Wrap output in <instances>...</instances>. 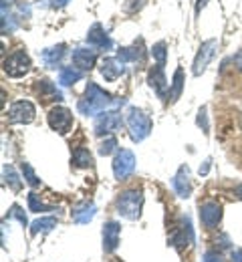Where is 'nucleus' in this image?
<instances>
[{
	"label": "nucleus",
	"instance_id": "nucleus-33",
	"mask_svg": "<svg viewBox=\"0 0 242 262\" xmlns=\"http://www.w3.org/2000/svg\"><path fill=\"white\" fill-rule=\"evenodd\" d=\"M204 262H224L222 260V254L218 250H208L204 254Z\"/></svg>",
	"mask_w": 242,
	"mask_h": 262
},
{
	"label": "nucleus",
	"instance_id": "nucleus-38",
	"mask_svg": "<svg viewBox=\"0 0 242 262\" xmlns=\"http://www.w3.org/2000/svg\"><path fill=\"white\" fill-rule=\"evenodd\" d=\"M208 169H210V160H206V162H204V165H200V176H206Z\"/></svg>",
	"mask_w": 242,
	"mask_h": 262
},
{
	"label": "nucleus",
	"instance_id": "nucleus-40",
	"mask_svg": "<svg viewBox=\"0 0 242 262\" xmlns=\"http://www.w3.org/2000/svg\"><path fill=\"white\" fill-rule=\"evenodd\" d=\"M234 194H236V198H238V200H242V184H240V186H236Z\"/></svg>",
	"mask_w": 242,
	"mask_h": 262
},
{
	"label": "nucleus",
	"instance_id": "nucleus-31",
	"mask_svg": "<svg viewBox=\"0 0 242 262\" xmlns=\"http://www.w3.org/2000/svg\"><path fill=\"white\" fill-rule=\"evenodd\" d=\"M14 18L16 16H12V14L6 16V12H2V34H10L16 29V20Z\"/></svg>",
	"mask_w": 242,
	"mask_h": 262
},
{
	"label": "nucleus",
	"instance_id": "nucleus-35",
	"mask_svg": "<svg viewBox=\"0 0 242 262\" xmlns=\"http://www.w3.org/2000/svg\"><path fill=\"white\" fill-rule=\"evenodd\" d=\"M230 61H232V65L236 67V71H242V51H238Z\"/></svg>",
	"mask_w": 242,
	"mask_h": 262
},
{
	"label": "nucleus",
	"instance_id": "nucleus-22",
	"mask_svg": "<svg viewBox=\"0 0 242 262\" xmlns=\"http://www.w3.org/2000/svg\"><path fill=\"white\" fill-rule=\"evenodd\" d=\"M81 79H83V71L77 69V67H63L59 71V83L63 87H71V85L79 83Z\"/></svg>",
	"mask_w": 242,
	"mask_h": 262
},
{
	"label": "nucleus",
	"instance_id": "nucleus-39",
	"mask_svg": "<svg viewBox=\"0 0 242 262\" xmlns=\"http://www.w3.org/2000/svg\"><path fill=\"white\" fill-rule=\"evenodd\" d=\"M67 2H69V0H55V8H63Z\"/></svg>",
	"mask_w": 242,
	"mask_h": 262
},
{
	"label": "nucleus",
	"instance_id": "nucleus-30",
	"mask_svg": "<svg viewBox=\"0 0 242 262\" xmlns=\"http://www.w3.org/2000/svg\"><path fill=\"white\" fill-rule=\"evenodd\" d=\"M113 151H117V139L111 135V137H107L105 141H101V145H99V156H111Z\"/></svg>",
	"mask_w": 242,
	"mask_h": 262
},
{
	"label": "nucleus",
	"instance_id": "nucleus-11",
	"mask_svg": "<svg viewBox=\"0 0 242 262\" xmlns=\"http://www.w3.org/2000/svg\"><path fill=\"white\" fill-rule=\"evenodd\" d=\"M71 59H73V65L77 67V69H81V71H89V69H93L95 63H97V51L79 47V49L73 51Z\"/></svg>",
	"mask_w": 242,
	"mask_h": 262
},
{
	"label": "nucleus",
	"instance_id": "nucleus-17",
	"mask_svg": "<svg viewBox=\"0 0 242 262\" xmlns=\"http://www.w3.org/2000/svg\"><path fill=\"white\" fill-rule=\"evenodd\" d=\"M95 212H97L95 204H93V202H85V204L73 208L71 218H73V222H77V224H89V222L95 218Z\"/></svg>",
	"mask_w": 242,
	"mask_h": 262
},
{
	"label": "nucleus",
	"instance_id": "nucleus-12",
	"mask_svg": "<svg viewBox=\"0 0 242 262\" xmlns=\"http://www.w3.org/2000/svg\"><path fill=\"white\" fill-rule=\"evenodd\" d=\"M172 188L180 198H190L192 184H190V169H188V165H182L175 171V176L172 178Z\"/></svg>",
	"mask_w": 242,
	"mask_h": 262
},
{
	"label": "nucleus",
	"instance_id": "nucleus-24",
	"mask_svg": "<svg viewBox=\"0 0 242 262\" xmlns=\"http://www.w3.org/2000/svg\"><path fill=\"white\" fill-rule=\"evenodd\" d=\"M182 91H184V71H182V67H178L173 73L172 85H170V101L175 103L182 97Z\"/></svg>",
	"mask_w": 242,
	"mask_h": 262
},
{
	"label": "nucleus",
	"instance_id": "nucleus-5",
	"mask_svg": "<svg viewBox=\"0 0 242 262\" xmlns=\"http://www.w3.org/2000/svg\"><path fill=\"white\" fill-rule=\"evenodd\" d=\"M31 57L27 51H16L4 59V73L12 79H20L31 71Z\"/></svg>",
	"mask_w": 242,
	"mask_h": 262
},
{
	"label": "nucleus",
	"instance_id": "nucleus-19",
	"mask_svg": "<svg viewBox=\"0 0 242 262\" xmlns=\"http://www.w3.org/2000/svg\"><path fill=\"white\" fill-rule=\"evenodd\" d=\"M65 45L61 42V45H55V47H49V49H45L42 51V63L49 67V69H57V65L63 61V57H65Z\"/></svg>",
	"mask_w": 242,
	"mask_h": 262
},
{
	"label": "nucleus",
	"instance_id": "nucleus-14",
	"mask_svg": "<svg viewBox=\"0 0 242 262\" xmlns=\"http://www.w3.org/2000/svg\"><path fill=\"white\" fill-rule=\"evenodd\" d=\"M99 71H101V75H103L105 81L113 83V81H117V79L125 73V67H123V63H121L117 57H107V59L101 61Z\"/></svg>",
	"mask_w": 242,
	"mask_h": 262
},
{
	"label": "nucleus",
	"instance_id": "nucleus-6",
	"mask_svg": "<svg viewBox=\"0 0 242 262\" xmlns=\"http://www.w3.org/2000/svg\"><path fill=\"white\" fill-rule=\"evenodd\" d=\"M113 176H115V180H119V182H123V180H127L131 173H134V169H136V156H134V151H129V149H119V151H115V158H113Z\"/></svg>",
	"mask_w": 242,
	"mask_h": 262
},
{
	"label": "nucleus",
	"instance_id": "nucleus-23",
	"mask_svg": "<svg viewBox=\"0 0 242 262\" xmlns=\"http://www.w3.org/2000/svg\"><path fill=\"white\" fill-rule=\"evenodd\" d=\"M53 228H57V218L55 216H45V218H36L35 222L31 224V234H47Z\"/></svg>",
	"mask_w": 242,
	"mask_h": 262
},
{
	"label": "nucleus",
	"instance_id": "nucleus-28",
	"mask_svg": "<svg viewBox=\"0 0 242 262\" xmlns=\"http://www.w3.org/2000/svg\"><path fill=\"white\" fill-rule=\"evenodd\" d=\"M20 169H23V176H25V180H27L29 186H33V188H38V186H40V180H38V176L35 173L33 165L25 162V164L20 165Z\"/></svg>",
	"mask_w": 242,
	"mask_h": 262
},
{
	"label": "nucleus",
	"instance_id": "nucleus-41",
	"mask_svg": "<svg viewBox=\"0 0 242 262\" xmlns=\"http://www.w3.org/2000/svg\"><path fill=\"white\" fill-rule=\"evenodd\" d=\"M6 4H14V0H2V8H6Z\"/></svg>",
	"mask_w": 242,
	"mask_h": 262
},
{
	"label": "nucleus",
	"instance_id": "nucleus-7",
	"mask_svg": "<svg viewBox=\"0 0 242 262\" xmlns=\"http://www.w3.org/2000/svg\"><path fill=\"white\" fill-rule=\"evenodd\" d=\"M35 115H36V109L35 105L31 101H14L8 109V119L10 123H16V125H29L35 121Z\"/></svg>",
	"mask_w": 242,
	"mask_h": 262
},
{
	"label": "nucleus",
	"instance_id": "nucleus-27",
	"mask_svg": "<svg viewBox=\"0 0 242 262\" xmlns=\"http://www.w3.org/2000/svg\"><path fill=\"white\" fill-rule=\"evenodd\" d=\"M151 57L158 61V65L164 67L166 65V59H168V45H166L164 40L156 42V45L151 47Z\"/></svg>",
	"mask_w": 242,
	"mask_h": 262
},
{
	"label": "nucleus",
	"instance_id": "nucleus-25",
	"mask_svg": "<svg viewBox=\"0 0 242 262\" xmlns=\"http://www.w3.org/2000/svg\"><path fill=\"white\" fill-rule=\"evenodd\" d=\"M2 178H4V184L12 190V192H20V188H23V182H20V178H18V173L14 171V167H10V165H4L2 167Z\"/></svg>",
	"mask_w": 242,
	"mask_h": 262
},
{
	"label": "nucleus",
	"instance_id": "nucleus-21",
	"mask_svg": "<svg viewBox=\"0 0 242 262\" xmlns=\"http://www.w3.org/2000/svg\"><path fill=\"white\" fill-rule=\"evenodd\" d=\"M71 164L75 169H87V167H93L95 160H93V156L87 147H77L71 156Z\"/></svg>",
	"mask_w": 242,
	"mask_h": 262
},
{
	"label": "nucleus",
	"instance_id": "nucleus-8",
	"mask_svg": "<svg viewBox=\"0 0 242 262\" xmlns=\"http://www.w3.org/2000/svg\"><path fill=\"white\" fill-rule=\"evenodd\" d=\"M49 125L51 129L57 131L59 135H67L73 127V113L71 109L63 107V105H55L49 111Z\"/></svg>",
	"mask_w": 242,
	"mask_h": 262
},
{
	"label": "nucleus",
	"instance_id": "nucleus-1",
	"mask_svg": "<svg viewBox=\"0 0 242 262\" xmlns=\"http://www.w3.org/2000/svg\"><path fill=\"white\" fill-rule=\"evenodd\" d=\"M115 105V99L111 93H107L105 89H101L97 83H91L87 85L85 89V95L77 101V109L81 115L85 117H91V115H99L101 111H105L107 107Z\"/></svg>",
	"mask_w": 242,
	"mask_h": 262
},
{
	"label": "nucleus",
	"instance_id": "nucleus-20",
	"mask_svg": "<svg viewBox=\"0 0 242 262\" xmlns=\"http://www.w3.org/2000/svg\"><path fill=\"white\" fill-rule=\"evenodd\" d=\"M123 65L125 63H141L143 61V49H141V42H136L134 47H123V49H119L117 51V55H115Z\"/></svg>",
	"mask_w": 242,
	"mask_h": 262
},
{
	"label": "nucleus",
	"instance_id": "nucleus-2",
	"mask_svg": "<svg viewBox=\"0 0 242 262\" xmlns=\"http://www.w3.org/2000/svg\"><path fill=\"white\" fill-rule=\"evenodd\" d=\"M141 208H143V192L138 188L123 190L115 198V210L125 220H138L141 216Z\"/></svg>",
	"mask_w": 242,
	"mask_h": 262
},
{
	"label": "nucleus",
	"instance_id": "nucleus-15",
	"mask_svg": "<svg viewBox=\"0 0 242 262\" xmlns=\"http://www.w3.org/2000/svg\"><path fill=\"white\" fill-rule=\"evenodd\" d=\"M119 236H121V226L117 222H107L103 226V250L107 254H111V252L117 250Z\"/></svg>",
	"mask_w": 242,
	"mask_h": 262
},
{
	"label": "nucleus",
	"instance_id": "nucleus-32",
	"mask_svg": "<svg viewBox=\"0 0 242 262\" xmlns=\"http://www.w3.org/2000/svg\"><path fill=\"white\" fill-rule=\"evenodd\" d=\"M196 123H198V127H202L204 133L210 131V125H208V113H206V107H202L200 111H198V119H196Z\"/></svg>",
	"mask_w": 242,
	"mask_h": 262
},
{
	"label": "nucleus",
	"instance_id": "nucleus-4",
	"mask_svg": "<svg viewBox=\"0 0 242 262\" xmlns=\"http://www.w3.org/2000/svg\"><path fill=\"white\" fill-rule=\"evenodd\" d=\"M121 127V113L117 109H105L99 115H95V123H93V131L97 137L103 135H111Z\"/></svg>",
	"mask_w": 242,
	"mask_h": 262
},
{
	"label": "nucleus",
	"instance_id": "nucleus-9",
	"mask_svg": "<svg viewBox=\"0 0 242 262\" xmlns=\"http://www.w3.org/2000/svg\"><path fill=\"white\" fill-rule=\"evenodd\" d=\"M216 49H218V40H216V38H210V40L200 45V49H198V53H196V59H194V69H192V73H194L196 77H200L208 69L212 57L216 55Z\"/></svg>",
	"mask_w": 242,
	"mask_h": 262
},
{
	"label": "nucleus",
	"instance_id": "nucleus-36",
	"mask_svg": "<svg viewBox=\"0 0 242 262\" xmlns=\"http://www.w3.org/2000/svg\"><path fill=\"white\" fill-rule=\"evenodd\" d=\"M230 262H242V248H236V250H232Z\"/></svg>",
	"mask_w": 242,
	"mask_h": 262
},
{
	"label": "nucleus",
	"instance_id": "nucleus-18",
	"mask_svg": "<svg viewBox=\"0 0 242 262\" xmlns=\"http://www.w3.org/2000/svg\"><path fill=\"white\" fill-rule=\"evenodd\" d=\"M36 93L42 101H63V93L49 81V79H40L36 81Z\"/></svg>",
	"mask_w": 242,
	"mask_h": 262
},
{
	"label": "nucleus",
	"instance_id": "nucleus-3",
	"mask_svg": "<svg viewBox=\"0 0 242 262\" xmlns=\"http://www.w3.org/2000/svg\"><path fill=\"white\" fill-rule=\"evenodd\" d=\"M125 123H127L129 135H131V139H134L136 143L143 141V139L151 133V127H153L151 117H149L143 109H138V107H129L127 117H125Z\"/></svg>",
	"mask_w": 242,
	"mask_h": 262
},
{
	"label": "nucleus",
	"instance_id": "nucleus-29",
	"mask_svg": "<svg viewBox=\"0 0 242 262\" xmlns=\"http://www.w3.org/2000/svg\"><path fill=\"white\" fill-rule=\"evenodd\" d=\"M8 218H14V220H18L23 226H27V224H29V220H27V214H25V210H23L18 204H12V206L8 208Z\"/></svg>",
	"mask_w": 242,
	"mask_h": 262
},
{
	"label": "nucleus",
	"instance_id": "nucleus-13",
	"mask_svg": "<svg viewBox=\"0 0 242 262\" xmlns=\"http://www.w3.org/2000/svg\"><path fill=\"white\" fill-rule=\"evenodd\" d=\"M147 83L149 87L158 93L160 99H166V91H168V81H166V73H164V67H153L149 69L147 73Z\"/></svg>",
	"mask_w": 242,
	"mask_h": 262
},
{
	"label": "nucleus",
	"instance_id": "nucleus-34",
	"mask_svg": "<svg viewBox=\"0 0 242 262\" xmlns=\"http://www.w3.org/2000/svg\"><path fill=\"white\" fill-rule=\"evenodd\" d=\"M143 4H145V0H127L125 10H127V12H136V10H139Z\"/></svg>",
	"mask_w": 242,
	"mask_h": 262
},
{
	"label": "nucleus",
	"instance_id": "nucleus-16",
	"mask_svg": "<svg viewBox=\"0 0 242 262\" xmlns=\"http://www.w3.org/2000/svg\"><path fill=\"white\" fill-rule=\"evenodd\" d=\"M87 42L91 45V47H95V49H111V38H109V34L105 33V29L99 25V23H95L91 29H89V33H87Z\"/></svg>",
	"mask_w": 242,
	"mask_h": 262
},
{
	"label": "nucleus",
	"instance_id": "nucleus-37",
	"mask_svg": "<svg viewBox=\"0 0 242 262\" xmlns=\"http://www.w3.org/2000/svg\"><path fill=\"white\" fill-rule=\"evenodd\" d=\"M208 2H210V0H198V2H196V14H200L202 8H206Z\"/></svg>",
	"mask_w": 242,
	"mask_h": 262
},
{
	"label": "nucleus",
	"instance_id": "nucleus-10",
	"mask_svg": "<svg viewBox=\"0 0 242 262\" xmlns=\"http://www.w3.org/2000/svg\"><path fill=\"white\" fill-rule=\"evenodd\" d=\"M200 222H202L204 228L214 230L222 222V206L218 202H214V200L204 202L200 206Z\"/></svg>",
	"mask_w": 242,
	"mask_h": 262
},
{
	"label": "nucleus",
	"instance_id": "nucleus-26",
	"mask_svg": "<svg viewBox=\"0 0 242 262\" xmlns=\"http://www.w3.org/2000/svg\"><path fill=\"white\" fill-rule=\"evenodd\" d=\"M29 210L38 214V212H55L57 208H55V206H49V204H45V202H40L35 192H31V194H29Z\"/></svg>",
	"mask_w": 242,
	"mask_h": 262
}]
</instances>
